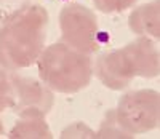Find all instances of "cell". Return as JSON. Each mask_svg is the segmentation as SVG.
<instances>
[{
    "label": "cell",
    "instance_id": "6da1fadb",
    "mask_svg": "<svg viewBox=\"0 0 160 139\" xmlns=\"http://www.w3.org/2000/svg\"><path fill=\"white\" fill-rule=\"evenodd\" d=\"M50 26L48 10L34 2L18 8L0 26V66L19 72L35 66L47 45Z\"/></svg>",
    "mask_w": 160,
    "mask_h": 139
},
{
    "label": "cell",
    "instance_id": "7a4b0ae2",
    "mask_svg": "<svg viewBox=\"0 0 160 139\" xmlns=\"http://www.w3.org/2000/svg\"><path fill=\"white\" fill-rule=\"evenodd\" d=\"M160 72L158 45L138 35L127 45L101 53L93 62V75L112 91L127 90L135 78H155Z\"/></svg>",
    "mask_w": 160,
    "mask_h": 139
},
{
    "label": "cell",
    "instance_id": "3957f363",
    "mask_svg": "<svg viewBox=\"0 0 160 139\" xmlns=\"http://www.w3.org/2000/svg\"><path fill=\"white\" fill-rule=\"evenodd\" d=\"M35 66L38 78L53 93H80L90 87L93 78L91 54L80 53L62 42L45 45Z\"/></svg>",
    "mask_w": 160,
    "mask_h": 139
},
{
    "label": "cell",
    "instance_id": "277c9868",
    "mask_svg": "<svg viewBox=\"0 0 160 139\" xmlns=\"http://www.w3.org/2000/svg\"><path fill=\"white\" fill-rule=\"evenodd\" d=\"M58 26L59 42L85 54L99 53L101 40L98 16L87 5L78 2L66 3L58 15Z\"/></svg>",
    "mask_w": 160,
    "mask_h": 139
},
{
    "label": "cell",
    "instance_id": "5b68a950",
    "mask_svg": "<svg viewBox=\"0 0 160 139\" xmlns=\"http://www.w3.org/2000/svg\"><path fill=\"white\" fill-rule=\"evenodd\" d=\"M114 110L120 127L131 137L151 133L160 123V94L151 88L127 91Z\"/></svg>",
    "mask_w": 160,
    "mask_h": 139
},
{
    "label": "cell",
    "instance_id": "8992f818",
    "mask_svg": "<svg viewBox=\"0 0 160 139\" xmlns=\"http://www.w3.org/2000/svg\"><path fill=\"white\" fill-rule=\"evenodd\" d=\"M13 85V112L22 110H35L43 115H48L55 106V93H53L40 78L19 75L18 72H11Z\"/></svg>",
    "mask_w": 160,
    "mask_h": 139
},
{
    "label": "cell",
    "instance_id": "52a82bcc",
    "mask_svg": "<svg viewBox=\"0 0 160 139\" xmlns=\"http://www.w3.org/2000/svg\"><path fill=\"white\" fill-rule=\"evenodd\" d=\"M128 29L138 35L158 40L160 37V0H151L133 7L128 16Z\"/></svg>",
    "mask_w": 160,
    "mask_h": 139
},
{
    "label": "cell",
    "instance_id": "ba28073f",
    "mask_svg": "<svg viewBox=\"0 0 160 139\" xmlns=\"http://www.w3.org/2000/svg\"><path fill=\"white\" fill-rule=\"evenodd\" d=\"M18 115L19 117L13 125V128L10 130L8 137L11 139L53 137V133L47 123V115L35 112V110H22V112H18Z\"/></svg>",
    "mask_w": 160,
    "mask_h": 139
},
{
    "label": "cell",
    "instance_id": "9c48e42d",
    "mask_svg": "<svg viewBox=\"0 0 160 139\" xmlns=\"http://www.w3.org/2000/svg\"><path fill=\"white\" fill-rule=\"evenodd\" d=\"M95 137H118V139H131V136L120 127V123L117 122L115 118V110L114 109H109L108 112L104 114L101 123H99V128L98 131H95Z\"/></svg>",
    "mask_w": 160,
    "mask_h": 139
},
{
    "label": "cell",
    "instance_id": "30bf717a",
    "mask_svg": "<svg viewBox=\"0 0 160 139\" xmlns=\"http://www.w3.org/2000/svg\"><path fill=\"white\" fill-rule=\"evenodd\" d=\"M95 8L104 15H118L136 7L139 0H91Z\"/></svg>",
    "mask_w": 160,
    "mask_h": 139
},
{
    "label": "cell",
    "instance_id": "8fae6325",
    "mask_svg": "<svg viewBox=\"0 0 160 139\" xmlns=\"http://www.w3.org/2000/svg\"><path fill=\"white\" fill-rule=\"evenodd\" d=\"M15 94H13V85H11V72L0 66V114L5 110H11Z\"/></svg>",
    "mask_w": 160,
    "mask_h": 139
},
{
    "label": "cell",
    "instance_id": "7c38bea8",
    "mask_svg": "<svg viewBox=\"0 0 160 139\" xmlns=\"http://www.w3.org/2000/svg\"><path fill=\"white\" fill-rule=\"evenodd\" d=\"M59 137H95V130H91L83 122H72L66 127Z\"/></svg>",
    "mask_w": 160,
    "mask_h": 139
},
{
    "label": "cell",
    "instance_id": "4fadbf2b",
    "mask_svg": "<svg viewBox=\"0 0 160 139\" xmlns=\"http://www.w3.org/2000/svg\"><path fill=\"white\" fill-rule=\"evenodd\" d=\"M28 2L29 0H0V26H2L18 8H21Z\"/></svg>",
    "mask_w": 160,
    "mask_h": 139
},
{
    "label": "cell",
    "instance_id": "5bb4252c",
    "mask_svg": "<svg viewBox=\"0 0 160 139\" xmlns=\"http://www.w3.org/2000/svg\"><path fill=\"white\" fill-rule=\"evenodd\" d=\"M2 134H3V122L0 120V136H2Z\"/></svg>",
    "mask_w": 160,
    "mask_h": 139
},
{
    "label": "cell",
    "instance_id": "9a60e30c",
    "mask_svg": "<svg viewBox=\"0 0 160 139\" xmlns=\"http://www.w3.org/2000/svg\"><path fill=\"white\" fill-rule=\"evenodd\" d=\"M29 2H31V0H29Z\"/></svg>",
    "mask_w": 160,
    "mask_h": 139
}]
</instances>
